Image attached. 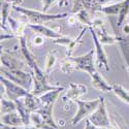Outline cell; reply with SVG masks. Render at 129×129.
Returning a JSON list of instances; mask_svg holds the SVG:
<instances>
[{
    "mask_svg": "<svg viewBox=\"0 0 129 129\" xmlns=\"http://www.w3.org/2000/svg\"><path fill=\"white\" fill-rule=\"evenodd\" d=\"M13 8L16 10L17 13L22 15L23 17H25L29 24H45L47 22H50V21L64 19V18L69 16L68 13L52 15V14H47V13H44V12H38V10L24 8L22 6H14Z\"/></svg>",
    "mask_w": 129,
    "mask_h": 129,
    "instance_id": "1",
    "label": "cell"
},
{
    "mask_svg": "<svg viewBox=\"0 0 129 129\" xmlns=\"http://www.w3.org/2000/svg\"><path fill=\"white\" fill-rule=\"evenodd\" d=\"M100 100H101L100 96L97 99H93V100H81V99L74 100L73 102L78 104V112H77L76 116L71 119V124L73 126H76L82 120L87 119V118L97 109L98 104L100 103Z\"/></svg>",
    "mask_w": 129,
    "mask_h": 129,
    "instance_id": "2",
    "label": "cell"
},
{
    "mask_svg": "<svg viewBox=\"0 0 129 129\" xmlns=\"http://www.w3.org/2000/svg\"><path fill=\"white\" fill-rule=\"evenodd\" d=\"M90 26L95 30L96 35H97L100 44L102 46H104V45L112 46L114 44H117V42L120 41V39L122 37L120 35L110 34L105 28V23H104V20L102 18H94Z\"/></svg>",
    "mask_w": 129,
    "mask_h": 129,
    "instance_id": "3",
    "label": "cell"
},
{
    "mask_svg": "<svg viewBox=\"0 0 129 129\" xmlns=\"http://www.w3.org/2000/svg\"><path fill=\"white\" fill-rule=\"evenodd\" d=\"M1 76L13 81L14 83L22 86V87L26 88L30 84L33 83L32 80V74L31 73H27L26 71H24L23 69H7L1 66Z\"/></svg>",
    "mask_w": 129,
    "mask_h": 129,
    "instance_id": "4",
    "label": "cell"
},
{
    "mask_svg": "<svg viewBox=\"0 0 129 129\" xmlns=\"http://www.w3.org/2000/svg\"><path fill=\"white\" fill-rule=\"evenodd\" d=\"M0 82H1V85L4 88V92L7 96V98L12 99L14 101L21 99V98H24L25 96H27L30 93V91H28L26 88L14 83L13 81H10L2 76L0 77Z\"/></svg>",
    "mask_w": 129,
    "mask_h": 129,
    "instance_id": "5",
    "label": "cell"
},
{
    "mask_svg": "<svg viewBox=\"0 0 129 129\" xmlns=\"http://www.w3.org/2000/svg\"><path fill=\"white\" fill-rule=\"evenodd\" d=\"M100 97H101V96H100ZM88 119L95 126H98V127H101V128H104V129L107 128L112 124L111 120H110V117H109V113H107V110H106V105H105V101H104L103 97H101L100 103L98 104L97 109H96L88 117Z\"/></svg>",
    "mask_w": 129,
    "mask_h": 129,
    "instance_id": "6",
    "label": "cell"
},
{
    "mask_svg": "<svg viewBox=\"0 0 129 129\" xmlns=\"http://www.w3.org/2000/svg\"><path fill=\"white\" fill-rule=\"evenodd\" d=\"M114 1V0H73L72 4V14H77L79 10L86 8L92 14L98 13L100 8L109 5L110 2Z\"/></svg>",
    "mask_w": 129,
    "mask_h": 129,
    "instance_id": "7",
    "label": "cell"
},
{
    "mask_svg": "<svg viewBox=\"0 0 129 129\" xmlns=\"http://www.w3.org/2000/svg\"><path fill=\"white\" fill-rule=\"evenodd\" d=\"M94 54H95V50H90L88 53H86L85 55H81V56H77V57L72 56V59L77 63L78 70H83L85 72H87L90 77H92L93 74L97 71L95 65H94V59H93Z\"/></svg>",
    "mask_w": 129,
    "mask_h": 129,
    "instance_id": "8",
    "label": "cell"
},
{
    "mask_svg": "<svg viewBox=\"0 0 129 129\" xmlns=\"http://www.w3.org/2000/svg\"><path fill=\"white\" fill-rule=\"evenodd\" d=\"M87 92H88L87 86L79 83H70L66 91V94L62 97V100L66 105L69 102H73L76 99H80L82 96L87 94Z\"/></svg>",
    "mask_w": 129,
    "mask_h": 129,
    "instance_id": "9",
    "label": "cell"
},
{
    "mask_svg": "<svg viewBox=\"0 0 129 129\" xmlns=\"http://www.w3.org/2000/svg\"><path fill=\"white\" fill-rule=\"evenodd\" d=\"M89 30L91 32V35L94 41V45H95V55H96V60H97V65L100 67H103L106 71H110V67H109V60H107V56L103 50L102 45L100 44V41L96 35V32L95 30L89 26Z\"/></svg>",
    "mask_w": 129,
    "mask_h": 129,
    "instance_id": "10",
    "label": "cell"
},
{
    "mask_svg": "<svg viewBox=\"0 0 129 129\" xmlns=\"http://www.w3.org/2000/svg\"><path fill=\"white\" fill-rule=\"evenodd\" d=\"M17 52L1 51V66L7 69H23L24 63L17 57Z\"/></svg>",
    "mask_w": 129,
    "mask_h": 129,
    "instance_id": "11",
    "label": "cell"
},
{
    "mask_svg": "<svg viewBox=\"0 0 129 129\" xmlns=\"http://www.w3.org/2000/svg\"><path fill=\"white\" fill-rule=\"evenodd\" d=\"M27 27L29 29H31L32 31H34L36 34H39V35L47 37V38H51L52 40L62 36L61 33H59V32H57L55 30H53L50 27H47L44 24H29V23H27Z\"/></svg>",
    "mask_w": 129,
    "mask_h": 129,
    "instance_id": "12",
    "label": "cell"
},
{
    "mask_svg": "<svg viewBox=\"0 0 129 129\" xmlns=\"http://www.w3.org/2000/svg\"><path fill=\"white\" fill-rule=\"evenodd\" d=\"M7 24L9 25L8 29L15 35L16 38L20 39L25 36V29L27 27V23L21 22V21H18L12 17H9L7 20Z\"/></svg>",
    "mask_w": 129,
    "mask_h": 129,
    "instance_id": "13",
    "label": "cell"
},
{
    "mask_svg": "<svg viewBox=\"0 0 129 129\" xmlns=\"http://www.w3.org/2000/svg\"><path fill=\"white\" fill-rule=\"evenodd\" d=\"M53 109H54V104L41 105L40 109L35 111V112H37L41 116L42 120H44L48 125L52 126L53 128H55V129H58V125H57V123L55 122V120H54V118H53Z\"/></svg>",
    "mask_w": 129,
    "mask_h": 129,
    "instance_id": "14",
    "label": "cell"
},
{
    "mask_svg": "<svg viewBox=\"0 0 129 129\" xmlns=\"http://www.w3.org/2000/svg\"><path fill=\"white\" fill-rule=\"evenodd\" d=\"M1 124L10 126V127H18V126H23V119L20 116L18 112H13L1 115Z\"/></svg>",
    "mask_w": 129,
    "mask_h": 129,
    "instance_id": "15",
    "label": "cell"
},
{
    "mask_svg": "<svg viewBox=\"0 0 129 129\" xmlns=\"http://www.w3.org/2000/svg\"><path fill=\"white\" fill-rule=\"evenodd\" d=\"M92 79V86L101 92H110L113 91V85H110L107 83L100 74L98 71H96L93 76L91 77Z\"/></svg>",
    "mask_w": 129,
    "mask_h": 129,
    "instance_id": "16",
    "label": "cell"
},
{
    "mask_svg": "<svg viewBox=\"0 0 129 129\" xmlns=\"http://www.w3.org/2000/svg\"><path fill=\"white\" fill-rule=\"evenodd\" d=\"M16 104H17V112L20 114L21 117H22L24 125L28 126L31 123V114L32 113L27 109V106L24 104L23 98L16 100Z\"/></svg>",
    "mask_w": 129,
    "mask_h": 129,
    "instance_id": "17",
    "label": "cell"
},
{
    "mask_svg": "<svg viewBox=\"0 0 129 129\" xmlns=\"http://www.w3.org/2000/svg\"><path fill=\"white\" fill-rule=\"evenodd\" d=\"M23 101H24V104L27 106V109L31 113H33V112L39 110L41 107V101H40L39 97H38V96L33 95L31 92L23 98Z\"/></svg>",
    "mask_w": 129,
    "mask_h": 129,
    "instance_id": "18",
    "label": "cell"
},
{
    "mask_svg": "<svg viewBox=\"0 0 129 129\" xmlns=\"http://www.w3.org/2000/svg\"><path fill=\"white\" fill-rule=\"evenodd\" d=\"M124 4V0L121 2H118L115 4H109V5H105L103 7L100 8V10L98 13H101L105 16H119L121 9L123 7Z\"/></svg>",
    "mask_w": 129,
    "mask_h": 129,
    "instance_id": "19",
    "label": "cell"
},
{
    "mask_svg": "<svg viewBox=\"0 0 129 129\" xmlns=\"http://www.w3.org/2000/svg\"><path fill=\"white\" fill-rule=\"evenodd\" d=\"M56 63H57V52L56 51L49 52L45 60V67H44V70L48 76L53 71Z\"/></svg>",
    "mask_w": 129,
    "mask_h": 129,
    "instance_id": "20",
    "label": "cell"
},
{
    "mask_svg": "<svg viewBox=\"0 0 129 129\" xmlns=\"http://www.w3.org/2000/svg\"><path fill=\"white\" fill-rule=\"evenodd\" d=\"M10 8H13V5L2 0L1 1V29L8 30L7 28V20L10 17Z\"/></svg>",
    "mask_w": 129,
    "mask_h": 129,
    "instance_id": "21",
    "label": "cell"
},
{
    "mask_svg": "<svg viewBox=\"0 0 129 129\" xmlns=\"http://www.w3.org/2000/svg\"><path fill=\"white\" fill-rule=\"evenodd\" d=\"M87 29H89L88 26L84 27V28L82 29V31L80 32V34H79L76 38H72L71 42L66 47V57H71V56H72V54H73L74 50H76V48L82 42V38H83V36H84L85 32H86V30H87Z\"/></svg>",
    "mask_w": 129,
    "mask_h": 129,
    "instance_id": "22",
    "label": "cell"
},
{
    "mask_svg": "<svg viewBox=\"0 0 129 129\" xmlns=\"http://www.w3.org/2000/svg\"><path fill=\"white\" fill-rule=\"evenodd\" d=\"M77 16L78 18V21L80 23H82L83 25L85 26H90L91 23H92V21H93V14L91 12H89L88 9H86V8H83L81 10H79V12L77 14H74Z\"/></svg>",
    "mask_w": 129,
    "mask_h": 129,
    "instance_id": "23",
    "label": "cell"
},
{
    "mask_svg": "<svg viewBox=\"0 0 129 129\" xmlns=\"http://www.w3.org/2000/svg\"><path fill=\"white\" fill-rule=\"evenodd\" d=\"M61 71L64 73H70L78 70V66H77V63L74 62V60L71 57H66L64 60H62L61 62V65H60Z\"/></svg>",
    "mask_w": 129,
    "mask_h": 129,
    "instance_id": "24",
    "label": "cell"
},
{
    "mask_svg": "<svg viewBox=\"0 0 129 129\" xmlns=\"http://www.w3.org/2000/svg\"><path fill=\"white\" fill-rule=\"evenodd\" d=\"M13 112H17L16 101L8 99V98L6 99L4 97H1V115L13 113Z\"/></svg>",
    "mask_w": 129,
    "mask_h": 129,
    "instance_id": "25",
    "label": "cell"
},
{
    "mask_svg": "<svg viewBox=\"0 0 129 129\" xmlns=\"http://www.w3.org/2000/svg\"><path fill=\"white\" fill-rule=\"evenodd\" d=\"M31 123H33L34 126L38 129H55L52 126L48 125L44 120H42L41 116L37 112H33L31 114Z\"/></svg>",
    "mask_w": 129,
    "mask_h": 129,
    "instance_id": "26",
    "label": "cell"
},
{
    "mask_svg": "<svg viewBox=\"0 0 129 129\" xmlns=\"http://www.w3.org/2000/svg\"><path fill=\"white\" fill-rule=\"evenodd\" d=\"M113 92L122 101L129 104V91L128 90H126L121 85H113Z\"/></svg>",
    "mask_w": 129,
    "mask_h": 129,
    "instance_id": "27",
    "label": "cell"
},
{
    "mask_svg": "<svg viewBox=\"0 0 129 129\" xmlns=\"http://www.w3.org/2000/svg\"><path fill=\"white\" fill-rule=\"evenodd\" d=\"M121 48V51L123 53V55L126 59V62L128 64V66H129V36H122L120 41L118 42Z\"/></svg>",
    "mask_w": 129,
    "mask_h": 129,
    "instance_id": "28",
    "label": "cell"
},
{
    "mask_svg": "<svg viewBox=\"0 0 129 129\" xmlns=\"http://www.w3.org/2000/svg\"><path fill=\"white\" fill-rule=\"evenodd\" d=\"M72 38L71 37H68V36H60L59 38H56V39H53V44L55 45H60V46H64V47H67L70 42H71Z\"/></svg>",
    "mask_w": 129,
    "mask_h": 129,
    "instance_id": "29",
    "label": "cell"
},
{
    "mask_svg": "<svg viewBox=\"0 0 129 129\" xmlns=\"http://www.w3.org/2000/svg\"><path fill=\"white\" fill-rule=\"evenodd\" d=\"M31 42L34 47H41V46L45 45V37L39 35V34H36V35H34L33 37H32Z\"/></svg>",
    "mask_w": 129,
    "mask_h": 129,
    "instance_id": "30",
    "label": "cell"
},
{
    "mask_svg": "<svg viewBox=\"0 0 129 129\" xmlns=\"http://www.w3.org/2000/svg\"><path fill=\"white\" fill-rule=\"evenodd\" d=\"M59 0H41L42 2V12L44 13H47V10L55 3V2H58Z\"/></svg>",
    "mask_w": 129,
    "mask_h": 129,
    "instance_id": "31",
    "label": "cell"
},
{
    "mask_svg": "<svg viewBox=\"0 0 129 129\" xmlns=\"http://www.w3.org/2000/svg\"><path fill=\"white\" fill-rule=\"evenodd\" d=\"M1 129H38L36 128L35 126H18V127H10V126H7V125H4V124H1Z\"/></svg>",
    "mask_w": 129,
    "mask_h": 129,
    "instance_id": "32",
    "label": "cell"
},
{
    "mask_svg": "<svg viewBox=\"0 0 129 129\" xmlns=\"http://www.w3.org/2000/svg\"><path fill=\"white\" fill-rule=\"evenodd\" d=\"M85 123H86V125H85V129H104V128H101V127H98V126H95L94 124H92L91 122H90V120L88 119H85Z\"/></svg>",
    "mask_w": 129,
    "mask_h": 129,
    "instance_id": "33",
    "label": "cell"
},
{
    "mask_svg": "<svg viewBox=\"0 0 129 129\" xmlns=\"http://www.w3.org/2000/svg\"><path fill=\"white\" fill-rule=\"evenodd\" d=\"M121 29H122L123 34H124L126 37L129 36V23H128V22H126V21H125V23L122 25Z\"/></svg>",
    "mask_w": 129,
    "mask_h": 129,
    "instance_id": "34",
    "label": "cell"
},
{
    "mask_svg": "<svg viewBox=\"0 0 129 129\" xmlns=\"http://www.w3.org/2000/svg\"><path fill=\"white\" fill-rule=\"evenodd\" d=\"M77 22H78V18H77V16L74 15V14H72L71 16H68L67 23H68L69 25H74Z\"/></svg>",
    "mask_w": 129,
    "mask_h": 129,
    "instance_id": "35",
    "label": "cell"
},
{
    "mask_svg": "<svg viewBox=\"0 0 129 129\" xmlns=\"http://www.w3.org/2000/svg\"><path fill=\"white\" fill-rule=\"evenodd\" d=\"M4 1L10 3L13 5V7L14 6H21V4L23 3V0H4Z\"/></svg>",
    "mask_w": 129,
    "mask_h": 129,
    "instance_id": "36",
    "label": "cell"
},
{
    "mask_svg": "<svg viewBox=\"0 0 129 129\" xmlns=\"http://www.w3.org/2000/svg\"><path fill=\"white\" fill-rule=\"evenodd\" d=\"M15 37V35L10 32V33H6V32H4V33H2L1 34V37H0V39H1V41H4L5 39H9V38H14Z\"/></svg>",
    "mask_w": 129,
    "mask_h": 129,
    "instance_id": "37",
    "label": "cell"
},
{
    "mask_svg": "<svg viewBox=\"0 0 129 129\" xmlns=\"http://www.w3.org/2000/svg\"><path fill=\"white\" fill-rule=\"evenodd\" d=\"M105 129H118V127H117V125H115V124H111L107 128H105Z\"/></svg>",
    "mask_w": 129,
    "mask_h": 129,
    "instance_id": "38",
    "label": "cell"
},
{
    "mask_svg": "<svg viewBox=\"0 0 129 129\" xmlns=\"http://www.w3.org/2000/svg\"><path fill=\"white\" fill-rule=\"evenodd\" d=\"M127 70H128V71H129V66H128V67H127Z\"/></svg>",
    "mask_w": 129,
    "mask_h": 129,
    "instance_id": "39",
    "label": "cell"
}]
</instances>
